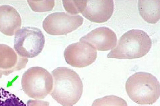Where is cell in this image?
I'll list each match as a JSON object with an SVG mask.
<instances>
[{"instance_id": "obj_6", "label": "cell", "mask_w": 160, "mask_h": 106, "mask_svg": "<svg viewBox=\"0 0 160 106\" xmlns=\"http://www.w3.org/2000/svg\"><path fill=\"white\" fill-rule=\"evenodd\" d=\"M84 19L79 15H71L65 12H55L44 20V31L52 35H66L81 26Z\"/></svg>"}, {"instance_id": "obj_11", "label": "cell", "mask_w": 160, "mask_h": 106, "mask_svg": "<svg viewBox=\"0 0 160 106\" xmlns=\"http://www.w3.org/2000/svg\"><path fill=\"white\" fill-rule=\"evenodd\" d=\"M22 26L19 13L10 5L0 6V31L7 36L16 33Z\"/></svg>"}, {"instance_id": "obj_4", "label": "cell", "mask_w": 160, "mask_h": 106, "mask_svg": "<svg viewBox=\"0 0 160 106\" xmlns=\"http://www.w3.org/2000/svg\"><path fill=\"white\" fill-rule=\"evenodd\" d=\"M53 85L52 76L42 67L29 68L22 77V85L24 93L36 100L42 99L50 94Z\"/></svg>"}, {"instance_id": "obj_1", "label": "cell", "mask_w": 160, "mask_h": 106, "mask_svg": "<svg viewBox=\"0 0 160 106\" xmlns=\"http://www.w3.org/2000/svg\"><path fill=\"white\" fill-rule=\"evenodd\" d=\"M53 88L50 94L63 106H73L81 98L83 83L78 73L68 67H57L52 72Z\"/></svg>"}, {"instance_id": "obj_16", "label": "cell", "mask_w": 160, "mask_h": 106, "mask_svg": "<svg viewBox=\"0 0 160 106\" xmlns=\"http://www.w3.org/2000/svg\"><path fill=\"white\" fill-rule=\"evenodd\" d=\"M49 102L40 100H30L28 101L27 106H49Z\"/></svg>"}, {"instance_id": "obj_14", "label": "cell", "mask_w": 160, "mask_h": 106, "mask_svg": "<svg viewBox=\"0 0 160 106\" xmlns=\"http://www.w3.org/2000/svg\"><path fill=\"white\" fill-rule=\"evenodd\" d=\"M92 106H128L125 100L115 95H108L96 99Z\"/></svg>"}, {"instance_id": "obj_3", "label": "cell", "mask_w": 160, "mask_h": 106, "mask_svg": "<svg viewBox=\"0 0 160 106\" xmlns=\"http://www.w3.org/2000/svg\"><path fill=\"white\" fill-rule=\"evenodd\" d=\"M160 83L154 75L138 72L128 78L126 89L131 99L138 104H152L160 97Z\"/></svg>"}, {"instance_id": "obj_7", "label": "cell", "mask_w": 160, "mask_h": 106, "mask_svg": "<svg viewBox=\"0 0 160 106\" xmlns=\"http://www.w3.org/2000/svg\"><path fill=\"white\" fill-rule=\"evenodd\" d=\"M113 1H78L77 12L86 19L96 23L107 21L112 16Z\"/></svg>"}, {"instance_id": "obj_9", "label": "cell", "mask_w": 160, "mask_h": 106, "mask_svg": "<svg viewBox=\"0 0 160 106\" xmlns=\"http://www.w3.org/2000/svg\"><path fill=\"white\" fill-rule=\"evenodd\" d=\"M80 41L88 43L98 51H107L115 47L117 37L110 29L101 27L94 29L80 38Z\"/></svg>"}, {"instance_id": "obj_12", "label": "cell", "mask_w": 160, "mask_h": 106, "mask_svg": "<svg viewBox=\"0 0 160 106\" xmlns=\"http://www.w3.org/2000/svg\"><path fill=\"white\" fill-rule=\"evenodd\" d=\"M160 1H139L138 10L141 17L149 24L160 20Z\"/></svg>"}, {"instance_id": "obj_8", "label": "cell", "mask_w": 160, "mask_h": 106, "mask_svg": "<svg viewBox=\"0 0 160 106\" xmlns=\"http://www.w3.org/2000/svg\"><path fill=\"white\" fill-rule=\"evenodd\" d=\"M65 61L72 67L82 68L95 62L96 50L88 43L83 41L73 43L65 48L64 53Z\"/></svg>"}, {"instance_id": "obj_2", "label": "cell", "mask_w": 160, "mask_h": 106, "mask_svg": "<svg viewBox=\"0 0 160 106\" xmlns=\"http://www.w3.org/2000/svg\"><path fill=\"white\" fill-rule=\"evenodd\" d=\"M150 37L145 31L132 30L124 34L117 45L107 55L108 58L132 59L145 56L151 48Z\"/></svg>"}, {"instance_id": "obj_15", "label": "cell", "mask_w": 160, "mask_h": 106, "mask_svg": "<svg viewBox=\"0 0 160 106\" xmlns=\"http://www.w3.org/2000/svg\"><path fill=\"white\" fill-rule=\"evenodd\" d=\"M28 2L32 10L36 12L49 11L53 9L55 5L54 1H28Z\"/></svg>"}, {"instance_id": "obj_10", "label": "cell", "mask_w": 160, "mask_h": 106, "mask_svg": "<svg viewBox=\"0 0 160 106\" xmlns=\"http://www.w3.org/2000/svg\"><path fill=\"white\" fill-rule=\"evenodd\" d=\"M28 62V59L19 56L10 46L0 44V78L25 68Z\"/></svg>"}, {"instance_id": "obj_13", "label": "cell", "mask_w": 160, "mask_h": 106, "mask_svg": "<svg viewBox=\"0 0 160 106\" xmlns=\"http://www.w3.org/2000/svg\"><path fill=\"white\" fill-rule=\"evenodd\" d=\"M0 106H26L19 98L0 87Z\"/></svg>"}, {"instance_id": "obj_5", "label": "cell", "mask_w": 160, "mask_h": 106, "mask_svg": "<svg viewBox=\"0 0 160 106\" xmlns=\"http://www.w3.org/2000/svg\"><path fill=\"white\" fill-rule=\"evenodd\" d=\"M45 44V38L40 29L23 27L15 34L14 48L22 58H33L41 53Z\"/></svg>"}]
</instances>
